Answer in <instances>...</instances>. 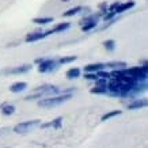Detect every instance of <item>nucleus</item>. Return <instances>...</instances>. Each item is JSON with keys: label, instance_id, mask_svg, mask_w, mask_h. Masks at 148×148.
Masks as SVG:
<instances>
[{"label": "nucleus", "instance_id": "obj_1", "mask_svg": "<svg viewBox=\"0 0 148 148\" xmlns=\"http://www.w3.org/2000/svg\"><path fill=\"white\" fill-rule=\"evenodd\" d=\"M71 98H72L71 94H61L58 97H48V98H41L38 101V105L41 108H54V106L61 105V103H64L65 101Z\"/></svg>", "mask_w": 148, "mask_h": 148}, {"label": "nucleus", "instance_id": "obj_2", "mask_svg": "<svg viewBox=\"0 0 148 148\" xmlns=\"http://www.w3.org/2000/svg\"><path fill=\"white\" fill-rule=\"evenodd\" d=\"M40 125V120H30V121H23L18 125L14 126V132L15 133H27V132H30L33 128H36V126Z\"/></svg>", "mask_w": 148, "mask_h": 148}, {"label": "nucleus", "instance_id": "obj_3", "mask_svg": "<svg viewBox=\"0 0 148 148\" xmlns=\"http://www.w3.org/2000/svg\"><path fill=\"white\" fill-rule=\"evenodd\" d=\"M57 68V61L54 58H44L38 65V71L41 73H46V72H52Z\"/></svg>", "mask_w": 148, "mask_h": 148}, {"label": "nucleus", "instance_id": "obj_4", "mask_svg": "<svg viewBox=\"0 0 148 148\" xmlns=\"http://www.w3.org/2000/svg\"><path fill=\"white\" fill-rule=\"evenodd\" d=\"M49 34H53L52 30H48V32H37V33H30V34H27L26 36V42H36V41H40L42 38H45L48 37Z\"/></svg>", "mask_w": 148, "mask_h": 148}, {"label": "nucleus", "instance_id": "obj_5", "mask_svg": "<svg viewBox=\"0 0 148 148\" xmlns=\"http://www.w3.org/2000/svg\"><path fill=\"white\" fill-rule=\"evenodd\" d=\"M105 64L102 63H94V64H88L84 67V73H97L99 71H103L105 69Z\"/></svg>", "mask_w": 148, "mask_h": 148}, {"label": "nucleus", "instance_id": "obj_6", "mask_svg": "<svg viewBox=\"0 0 148 148\" xmlns=\"http://www.w3.org/2000/svg\"><path fill=\"white\" fill-rule=\"evenodd\" d=\"M27 88V83L26 82H15L10 86V91L14 92V94H18V92H22Z\"/></svg>", "mask_w": 148, "mask_h": 148}, {"label": "nucleus", "instance_id": "obj_7", "mask_svg": "<svg viewBox=\"0 0 148 148\" xmlns=\"http://www.w3.org/2000/svg\"><path fill=\"white\" fill-rule=\"evenodd\" d=\"M144 106H147V101L145 99H133V102H130L128 105L129 110H136V109H141Z\"/></svg>", "mask_w": 148, "mask_h": 148}, {"label": "nucleus", "instance_id": "obj_8", "mask_svg": "<svg viewBox=\"0 0 148 148\" xmlns=\"http://www.w3.org/2000/svg\"><path fill=\"white\" fill-rule=\"evenodd\" d=\"M30 69H32V65L30 64H25V65L12 68V69H7L5 73H25V72H29Z\"/></svg>", "mask_w": 148, "mask_h": 148}, {"label": "nucleus", "instance_id": "obj_9", "mask_svg": "<svg viewBox=\"0 0 148 148\" xmlns=\"http://www.w3.org/2000/svg\"><path fill=\"white\" fill-rule=\"evenodd\" d=\"M132 7H135V1L133 0H129V1H125V3H120L116 10V14H121L124 11H126V10L132 8Z\"/></svg>", "mask_w": 148, "mask_h": 148}, {"label": "nucleus", "instance_id": "obj_10", "mask_svg": "<svg viewBox=\"0 0 148 148\" xmlns=\"http://www.w3.org/2000/svg\"><path fill=\"white\" fill-rule=\"evenodd\" d=\"M61 124H63V117H57V118H54V120H52L50 122H46V124H42L41 125V128H60L61 126Z\"/></svg>", "mask_w": 148, "mask_h": 148}, {"label": "nucleus", "instance_id": "obj_11", "mask_svg": "<svg viewBox=\"0 0 148 148\" xmlns=\"http://www.w3.org/2000/svg\"><path fill=\"white\" fill-rule=\"evenodd\" d=\"M105 67L113 68L114 71H118V69H125L126 63H124V61H110V63L105 64Z\"/></svg>", "mask_w": 148, "mask_h": 148}, {"label": "nucleus", "instance_id": "obj_12", "mask_svg": "<svg viewBox=\"0 0 148 148\" xmlns=\"http://www.w3.org/2000/svg\"><path fill=\"white\" fill-rule=\"evenodd\" d=\"M67 77L68 79H76V77H79L80 76V69L77 67H73V68H69L67 71Z\"/></svg>", "mask_w": 148, "mask_h": 148}, {"label": "nucleus", "instance_id": "obj_13", "mask_svg": "<svg viewBox=\"0 0 148 148\" xmlns=\"http://www.w3.org/2000/svg\"><path fill=\"white\" fill-rule=\"evenodd\" d=\"M15 113V106L14 105H4L1 106V114L3 116H11Z\"/></svg>", "mask_w": 148, "mask_h": 148}, {"label": "nucleus", "instance_id": "obj_14", "mask_svg": "<svg viewBox=\"0 0 148 148\" xmlns=\"http://www.w3.org/2000/svg\"><path fill=\"white\" fill-rule=\"evenodd\" d=\"M69 26H71V23L69 22H64V23H58L56 27H53L52 29V33H58V32H64V30H67V29H69Z\"/></svg>", "mask_w": 148, "mask_h": 148}, {"label": "nucleus", "instance_id": "obj_15", "mask_svg": "<svg viewBox=\"0 0 148 148\" xmlns=\"http://www.w3.org/2000/svg\"><path fill=\"white\" fill-rule=\"evenodd\" d=\"M82 7L80 5H77V7H73V8H71V10H68L67 12H64L63 14V16H67V18H71V16H75L76 14H79L82 11Z\"/></svg>", "mask_w": 148, "mask_h": 148}, {"label": "nucleus", "instance_id": "obj_16", "mask_svg": "<svg viewBox=\"0 0 148 148\" xmlns=\"http://www.w3.org/2000/svg\"><path fill=\"white\" fill-rule=\"evenodd\" d=\"M53 22V18L52 16H46V18H34L33 19V23H37V25H46V23Z\"/></svg>", "mask_w": 148, "mask_h": 148}, {"label": "nucleus", "instance_id": "obj_17", "mask_svg": "<svg viewBox=\"0 0 148 148\" xmlns=\"http://www.w3.org/2000/svg\"><path fill=\"white\" fill-rule=\"evenodd\" d=\"M103 46H105V49L108 50V52H113V50L116 49V41L114 40H108L103 42Z\"/></svg>", "mask_w": 148, "mask_h": 148}, {"label": "nucleus", "instance_id": "obj_18", "mask_svg": "<svg viewBox=\"0 0 148 148\" xmlns=\"http://www.w3.org/2000/svg\"><path fill=\"white\" fill-rule=\"evenodd\" d=\"M121 113H122L121 110H113V112H109V113H106V114H103L102 116V121H106V120H110V118H113V117L120 116Z\"/></svg>", "mask_w": 148, "mask_h": 148}, {"label": "nucleus", "instance_id": "obj_19", "mask_svg": "<svg viewBox=\"0 0 148 148\" xmlns=\"http://www.w3.org/2000/svg\"><path fill=\"white\" fill-rule=\"evenodd\" d=\"M97 25H98V22H87V23H84V25H82L80 27L83 32H90L94 27H97Z\"/></svg>", "mask_w": 148, "mask_h": 148}, {"label": "nucleus", "instance_id": "obj_20", "mask_svg": "<svg viewBox=\"0 0 148 148\" xmlns=\"http://www.w3.org/2000/svg\"><path fill=\"white\" fill-rule=\"evenodd\" d=\"M77 58V56H68V57H61L58 60L57 63L58 64H68V63H72V61H75Z\"/></svg>", "mask_w": 148, "mask_h": 148}, {"label": "nucleus", "instance_id": "obj_21", "mask_svg": "<svg viewBox=\"0 0 148 148\" xmlns=\"http://www.w3.org/2000/svg\"><path fill=\"white\" fill-rule=\"evenodd\" d=\"M91 94H108V88L106 87H98V86H95L94 88H91Z\"/></svg>", "mask_w": 148, "mask_h": 148}, {"label": "nucleus", "instance_id": "obj_22", "mask_svg": "<svg viewBox=\"0 0 148 148\" xmlns=\"http://www.w3.org/2000/svg\"><path fill=\"white\" fill-rule=\"evenodd\" d=\"M108 82L106 79H102V77H98L97 80H95V86H98V87H106L108 86Z\"/></svg>", "mask_w": 148, "mask_h": 148}, {"label": "nucleus", "instance_id": "obj_23", "mask_svg": "<svg viewBox=\"0 0 148 148\" xmlns=\"http://www.w3.org/2000/svg\"><path fill=\"white\" fill-rule=\"evenodd\" d=\"M97 76H98V77H102V79H106V80H109V79H110V72L99 71V72H97Z\"/></svg>", "mask_w": 148, "mask_h": 148}, {"label": "nucleus", "instance_id": "obj_24", "mask_svg": "<svg viewBox=\"0 0 148 148\" xmlns=\"http://www.w3.org/2000/svg\"><path fill=\"white\" fill-rule=\"evenodd\" d=\"M84 77L88 79V80H97V79H98L97 73H84Z\"/></svg>", "mask_w": 148, "mask_h": 148}, {"label": "nucleus", "instance_id": "obj_25", "mask_svg": "<svg viewBox=\"0 0 148 148\" xmlns=\"http://www.w3.org/2000/svg\"><path fill=\"white\" fill-rule=\"evenodd\" d=\"M61 1H64V3H67V1H68V0H61Z\"/></svg>", "mask_w": 148, "mask_h": 148}]
</instances>
